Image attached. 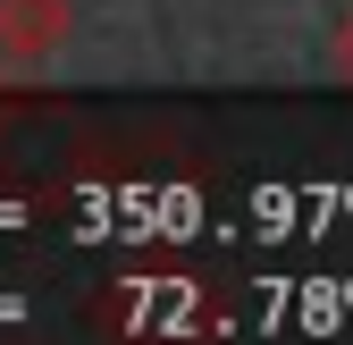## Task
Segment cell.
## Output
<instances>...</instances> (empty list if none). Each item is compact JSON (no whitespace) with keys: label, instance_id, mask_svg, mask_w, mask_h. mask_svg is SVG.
Listing matches in <instances>:
<instances>
[{"label":"cell","instance_id":"1","mask_svg":"<svg viewBox=\"0 0 353 345\" xmlns=\"http://www.w3.org/2000/svg\"><path fill=\"white\" fill-rule=\"evenodd\" d=\"M59 34H68V0H0V51L34 59V51H51Z\"/></svg>","mask_w":353,"mask_h":345}]
</instances>
